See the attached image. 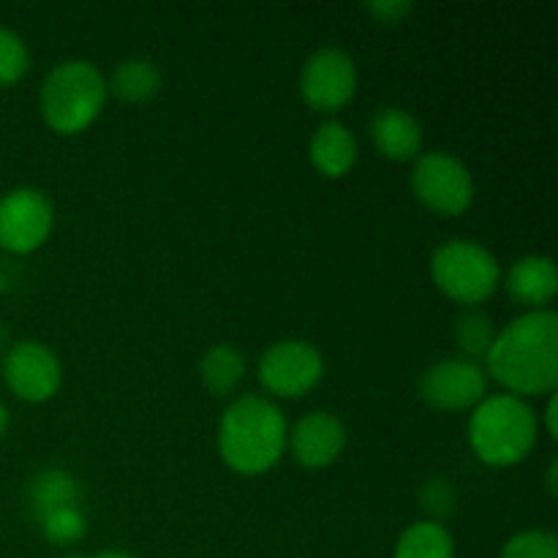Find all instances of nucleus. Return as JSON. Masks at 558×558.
Listing matches in <instances>:
<instances>
[{"label": "nucleus", "instance_id": "10", "mask_svg": "<svg viewBox=\"0 0 558 558\" xmlns=\"http://www.w3.org/2000/svg\"><path fill=\"white\" fill-rule=\"evenodd\" d=\"M60 379H63L60 360L47 343L27 338V341H16L5 352L3 381L22 401H47L58 392Z\"/></svg>", "mask_w": 558, "mask_h": 558}, {"label": "nucleus", "instance_id": "3", "mask_svg": "<svg viewBox=\"0 0 558 558\" xmlns=\"http://www.w3.org/2000/svg\"><path fill=\"white\" fill-rule=\"evenodd\" d=\"M537 439L534 409L518 396L483 398L469 420V441L480 461L490 466H512L532 452Z\"/></svg>", "mask_w": 558, "mask_h": 558}, {"label": "nucleus", "instance_id": "20", "mask_svg": "<svg viewBox=\"0 0 558 558\" xmlns=\"http://www.w3.org/2000/svg\"><path fill=\"white\" fill-rule=\"evenodd\" d=\"M494 322H490V316L483 314L480 308H466L456 319V341L466 360L480 363V360L488 357L490 347H494Z\"/></svg>", "mask_w": 558, "mask_h": 558}, {"label": "nucleus", "instance_id": "1", "mask_svg": "<svg viewBox=\"0 0 558 558\" xmlns=\"http://www.w3.org/2000/svg\"><path fill=\"white\" fill-rule=\"evenodd\" d=\"M485 363L510 396H550L558 385V316L537 308L512 319L496 330Z\"/></svg>", "mask_w": 558, "mask_h": 558}, {"label": "nucleus", "instance_id": "21", "mask_svg": "<svg viewBox=\"0 0 558 558\" xmlns=\"http://www.w3.org/2000/svg\"><path fill=\"white\" fill-rule=\"evenodd\" d=\"M38 526H41L44 537L54 545H71L85 537L87 532L85 512L80 507H63V510L49 512V515L38 518Z\"/></svg>", "mask_w": 558, "mask_h": 558}, {"label": "nucleus", "instance_id": "4", "mask_svg": "<svg viewBox=\"0 0 558 558\" xmlns=\"http://www.w3.org/2000/svg\"><path fill=\"white\" fill-rule=\"evenodd\" d=\"M107 98V80L90 60H63L44 76L38 104L58 134H76L96 120Z\"/></svg>", "mask_w": 558, "mask_h": 558}, {"label": "nucleus", "instance_id": "17", "mask_svg": "<svg viewBox=\"0 0 558 558\" xmlns=\"http://www.w3.org/2000/svg\"><path fill=\"white\" fill-rule=\"evenodd\" d=\"M199 376L202 385L213 392V396H229L238 390V385L245 376V360L238 347L232 343H216L207 349L199 360Z\"/></svg>", "mask_w": 558, "mask_h": 558}, {"label": "nucleus", "instance_id": "11", "mask_svg": "<svg viewBox=\"0 0 558 558\" xmlns=\"http://www.w3.org/2000/svg\"><path fill=\"white\" fill-rule=\"evenodd\" d=\"M485 371L466 357H447L420 376V396L436 409H469L485 398Z\"/></svg>", "mask_w": 558, "mask_h": 558}, {"label": "nucleus", "instance_id": "22", "mask_svg": "<svg viewBox=\"0 0 558 558\" xmlns=\"http://www.w3.org/2000/svg\"><path fill=\"white\" fill-rule=\"evenodd\" d=\"M499 558H558V539L545 529H529L507 539Z\"/></svg>", "mask_w": 558, "mask_h": 558}, {"label": "nucleus", "instance_id": "18", "mask_svg": "<svg viewBox=\"0 0 558 558\" xmlns=\"http://www.w3.org/2000/svg\"><path fill=\"white\" fill-rule=\"evenodd\" d=\"M158 87H161V69L147 58L120 60L107 82V90L125 101H147L156 96Z\"/></svg>", "mask_w": 558, "mask_h": 558}, {"label": "nucleus", "instance_id": "12", "mask_svg": "<svg viewBox=\"0 0 558 558\" xmlns=\"http://www.w3.org/2000/svg\"><path fill=\"white\" fill-rule=\"evenodd\" d=\"M294 458L308 469L330 466L347 445V428L332 412H305L287 436Z\"/></svg>", "mask_w": 558, "mask_h": 558}, {"label": "nucleus", "instance_id": "8", "mask_svg": "<svg viewBox=\"0 0 558 558\" xmlns=\"http://www.w3.org/2000/svg\"><path fill=\"white\" fill-rule=\"evenodd\" d=\"M357 90V65L341 47H322L300 69V93L319 112H336Z\"/></svg>", "mask_w": 558, "mask_h": 558}, {"label": "nucleus", "instance_id": "7", "mask_svg": "<svg viewBox=\"0 0 558 558\" xmlns=\"http://www.w3.org/2000/svg\"><path fill=\"white\" fill-rule=\"evenodd\" d=\"M322 374H325V357L314 343L303 338L272 343L259 357V381L283 398L305 396L314 390Z\"/></svg>", "mask_w": 558, "mask_h": 558}, {"label": "nucleus", "instance_id": "16", "mask_svg": "<svg viewBox=\"0 0 558 558\" xmlns=\"http://www.w3.org/2000/svg\"><path fill=\"white\" fill-rule=\"evenodd\" d=\"M82 499V485L65 469H44L27 485V507H31V515L44 518L54 510H63V507H80Z\"/></svg>", "mask_w": 558, "mask_h": 558}, {"label": "nucleus", "instance_id": "13", "mask_svg": "<svg viewBox=\"0 0 558 558\" xmlns=\"http://www.w3.org/2000/svg\"><path fill=\"white\" fill-rule=\"evenodd\" d=\"M371 140L387 158L409 161L423 150V125L407 109L381 107L371 118Z\"/></svg>", "mask_w": 558, "mask_h": 558}, {"label": "nucleus", "instance_id": "24", "mask_svg": "<svg viewBox=\"0 0 558 558\" xmlns=\"http://www.w3.org/2000/svg\"><path fill=\"white\" fill-rule=\"evenodd\" d=\"M456 499H458L456 488L441 477L428 480V483L420 488V507L428 512L434 523H439L441 518L452 515V510H456Z\"/></svg>", "mask_w": 558, "mask_h": 558}, {"label": "nucleus", "instance_id": "23", "mask_svg": "<svg viewBox=\"0 0 558 558\" xmlns=\"http://www.w3.org/2000/svg\"><path fill=\"white\" fill-rule=\"evenodd\" d=\"M27 65H31L27 44L22 41L20 33L0 25V85H11V82L20 80Z\"/></svg>", "mask_w": 558, "mask_h": 558}, {"label": "nucleus", "instance_id": "6", "mask_svg": "<svg viewBox=\"0 0 558 558\" xmlns=\"http://www.w3.org/2000/svg\"><path fill=\"white\" fill-rule=\"evenodd\" d=\"M412 191L430 210L458 216L472 205L474 180L461 158L445 150H430L414 161Z\"/></svg>", "mask_w": 558, "mask_h": 558}, {"label": "nucleus", "instance_id": "26", "mask_svg": "<svg viewBox=\"0 0 558 558\" xmlns=\"http://www.w3.org/2000/svg\"><path fill=\"white\" fill-rule=\"evenodd\" d=\"M556 417H558V398H556V392H550L548 407H545V428H548L550 439H556V434H558Z\"/></svg>", "mask_w": 558, "mask_h": 558}, {"label": "nucleus", "instance_id": "19", "mask_svg": "<svg viewBox=\"0 0 558 558\" xmlns=\"http://www.w3.org/2000/svg\"><path fill=\"white\" fill-rule=\"evenodd\" d=\"M396 558H456V543L441 523L420 521L398 537Z\"/></svg>", "mask_w": 558, "mask_h": 558}, {"label": "nucleus", "instance_id": "2", "mask_svg": "<svg viewBox=\"0 0 558 558\" xmlns=\"http://www.w3.org/2000/svg\"><path fill=\"white\" fill-rule=\"evenodd\" d=\"M287 420L265 396H240L223 412L218 425V450L227 466L240 474L272 469L287 450Z\"/></svg>", "mask_w": 558, "mask_h": 558}, {"label": "nucleus", "instance_id": "29", "mask_svg": "<svg viewBox=\"0 0 558 558\" xmlns=\"http://www.w3.org/2000/svg\"><path fill=\"white\" fill-rule=\"evenodd\" d=\"M9 430V409L0 403V439H3V434Z\"/></svg>", "mask_w": 558, "mask_h": 558}, {"label": "nucleus", "instance_id": "25", "mask_svg": "<svg viewBox=\"0 0 558 558\" xmlns=\"http://www.w3.org/2000/svg\"><path fill=\"white\" fill-rule=\"evenodd\" d=\"M365 9L376 14L379 22H390L392 25V22H398L412 11V3L409 0H374V3H365Z\"/></svg>", "mask_w": 558, "mask_h": 558}, {"label": "nucleus", "instance_id": "28", "mask_svg": "<svg viewBox=\"0 0 558 558\" xmlns=\"http://www.w3.org/2000/svg\"><path fill=\"white\" fill-rule=\"evenodd\" d=\"M69 558H134L131 554H123V550H101V554L96 556H69Z\"/></svg>", "mask_w": 558, "mask_h": 558}, {"label": "nucleus", "instance_id": "27", "mask_svg": "<svg viewBox=\"0 0 558 558\" xmlns=\"http://www.w3.org/2000/svg\"><path fill=\"white\" fill-rule=\"evenodd\" d=\"M556 477H558V461L554 458V461L548 463V472H545V485H548V494H550V496L558 494Z\"/></svg>", "mask_w": 558, "mask_h": 558}, {"label": "nucleus", "instance_id": "14", "mask_svg": "<svg viewBox=\"0 0 558 558\" xmlns=\"http://www.w3.org/2000/svg\"><path fill=\"white\" fill-rule=\"evenodd\" d=\"M507 292L521 305H545L554 300L558 289L556 262L545 254H529L510 267L505 281Z\"/></svg>", "mask_w": 558, "mask_h": 558}, {"label": "nucleus", "instance_id": "15", "mask_svg": "<svg viewBox=\"0 0 558 558\" xmlns=\"http://www.w3.org/2000/svg\"><path fill=\"white\" fill-rule=\"evenodd\" d=\"M311 163L327 178H341L354 167L357 158V140L341 120H327L314 131L308 145Z\"/></svg>", "mask_w": 558, "mask_h": 558}, {"label": "nucleus", "instance_id": "9", "mask_svg": "<svg viewBox=\"0 0 558 558\" xmlns=\"http://www.w3.org/2000/svg\"><path fill=\"white\" fill-rule=\"evenodd\" d=\"M52 202L38 189H14L0 196V245L14 254L38 248L52 232Z\"/></svg>", "mask_w": 558, "mask_h": 558}, {"label": "nucleus", "instance_id": "5", "mask_svg": "<svg viewBox=\"0 0 558 558\" xmlns=\"http://www.w3.org/2000/svg\"><path fill=\"white\" fill-rule=\"evenodd\" d=\"M430 276L447 298L477 305L499 287V259L474 240H447L430 256Z\"/></svg>", "mask_w": 558, "mask_h": 558}, {"label": "nucleus", "instance_id": "30", "mask_svg": "<svg viewBox=\"0 0 558 558\" xmlns=\"http://www.w3.org/2000/svg\"><path fill=\"white\" fill-rule=\"evenodd\" d=\"M3 343H5V327L0 325V347H3Z\"/></svg>", "mask_w": 558, "mask_h": 558}]
</instances>
